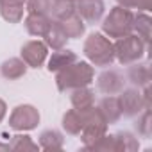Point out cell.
I'll use <instances>...</instances> for the list:
<instances>
[{
  "label": "cell",
  "instance_id": "obj_1",
  "mask_svg": "<svg viewBox=\"0 0 152 152\" xmlns=\"http://www.w3.org/2000/svg\"><path fill=\"white\" fill-rule=\"evenodd\" d=\"M95 79V70L90 63L86 61H75L68 66H64L63 70L56 72V86L61 93L64 91H72L75 88H83V86H90Z\"/></svg>",
  "mask_w": 152,
  "mask_h": 152
},
{
  "label": "cell",
  "instance_id": "obj_2",
  "mask_svg": "<svg viewBox=\"0 0 152 152\" xmlns=\"http://www.w3.org/2000/svg\"><path fill=\"white\" fill-rule=\"evenodd\" d=\"M83 54L86 56V59L93 66L106 68V66H111L115 63L113 41L102 32H93L86 38V41L83 45Z\"/></svg>",
  "mask_w": 152,
  "mask_h": 152
},
{
  "label": "cell",
  "instance_id": "obj_3",
  "mask_svg": "<svg viewBox=\"0 0 152 152\" xmlns=\"http://www.w3.org/2000/svg\"><path fill=\"white\" fill-rule=\"evenodd\" d=\"M102 22V34L107 38H124L127 34H132V22H134V13L127 7L115 6L109 9V13L100 20Z\"/></svg>",
  "mask_w": 152,
  "mask_h": 152
},
{
  "label": "cell",
  "instance_id": "obj_4",
  "mask_svg": "<svg viewBox=\"0 0 152 152\" xmlns=\"http://www.w3.org/2000/svg\"><path fill=\"white\" fill-rule=\"evenodd\" d=\"M83 113H84V127L79 136H81L83 147L86 150H93L95 145L106 136L109 124L106 122V118L102 116V113L99 111L97 106H93L91 109L83 111Z\"/></svg>",
  "mask_w": 152,
  "mask_h": 152
},
{
  "label": "cell",
  "instance_id": "obj_5",
  "mask_svg": "<svg viewBox=\"0 0 152 152\" xmlns=\"http://www.w3.org/2000/svg\"><path fill=\"white\" fill-rule=\"evenodd\" d=\"M113 48H115V59L120 64L129 66V64L143 59L148 45H145L136 34H127L124 38H118L113 43Z\"/></svg>",
  "mask_w": 152,
  "mask_h": 152
},
{
  "label": "cell",
  "instance_id": "obj_6",
  "mask_svg": "<svg viewBox=\"0 0 152 152\" xmlns=\"http://www.w3.org/2000/svg\"><path fill=\"white\" fill-rule=\"evenodd\" d=\"M41 116L39 111L31 104H20L9 115V127L18 132H29L38 127Z\"/></svg>",
  "mask_w": 152,
  "mask_h": 152
},
{
  "label": "cell",
  "instance_id": "obj_7",
  "mask_svg": "<svg viewBox=\"0 0 152 152\" xmlns=\"http://www.w3.org/2000/svg\"><path fill=\"white\" fill-rule=\"evenodd\" d=\"M118 102H120V109H122V116L127 118H134L136 115H140L145 107L143 102V95L140 91V88H124L118 95Z\"/></svg>",
  "mask_w": 152,
  "mask_h": 152
},
{
  "label": "cell",
  "instance_id": "obj_8",
  "mask_svg": "<svg viewBox=\"0 0 152 152\" xmlns=\"http://www.w3.org/2000/svg\"><path fill=\"white\" fill-rule=\"evenodd\" d=\"M20 57L25 61V64H27L29 68H41V66L47 63L48 47L45 45V41L31 39V41H27V43L22 45Z\"/></svg>",
  "mask_w": 152,
  "mask_h": 152
},
{
  "label": "cell",
  "instance_id": "obj_9",
  "mask_svg": "<svg viewBox=\"0 0 152 152\" xmlns=\"http://www.w3.org/2000/svg\"><path fill=\"white\" fill-rule=\"evenodd\" d=\"M97 88L104 95H118L125 88V77L118 70H104L97 77Z\"/></svg>",
  "mask_w": 152,
  "mask_h": 152
},
{
  "label": "cell",
  "instance_id": "obj_10",
  "mask_svg": "<svg viewBox=\"0 0 152 152\" xmlns=\"http://www.w3.org/2000/svg\"><path fill=\"white\" fill-rule=\"evenodd\" d=\"M77 15L88 23H99L106 15L104 0H77L75 2Z\"/></svg>",
  "mask_w": 152,
  "mask_h": 152
},
{
  "label": "cell",
  "instance_id": "obj_11",
  "mask_svg": "<svg viewBox=\"0 0 152 152\" xmlns=\"http://www.w3.org/2000/svg\"><path fill=\"white\" fill-rule=\"evenodd\" d=\"M27 0H0V16L7 23H20L25 15Z\"/></svg>",
  "mask_w": 152,
  "mask_h": 152
},
{
  "label": "cell",
  "instance_id": "obj_12",
  "mask_svg": "<svg viewBox=\"0 0 152 152\" xmlns=\"http://www.w3.org/2000/svg\"><path fill=\"white\" fill-rule=\"evenodd\" d=\"M43 41L52 50H59V48L66 47L68 36H66V32L63 31V27H61V23L57 20H50V25H48L47 32L43 34Z\"/></svg>",
  "mask_w": 152,
  "mask_h": 152
},
{
  "label": "cell",
  "instance_id": "obj_13",
  "mask_svg": "<svg viewBox=\"0 0 152 152\" xmlns=\"http://www.w3.org/2000/svg\"><path fill=\"white\" fill-rule=\"evenodd\" d=\"M77 59H79L77 54H75L73 50H70V48H66V47L64 48H59V50H54L52 56L47 57V70L56 73V72L63 70L64 66L75 63Z\"/></svg>",
  "mask_w": 152,
  "mask_h": 152
},
{
  "label": "cell",
  "instance_id": "obj_14",
  "mask_svg": "<svg viewBox=\"0 0 152 152\" xmlns=\"http://www.w3.org/2000/svg\"><path fill=\"white\" fill-rule=\"evenodd\" d=\"M127 81L132 83L136 88L148 86V83H150V66H148V63L136 61V63L129 64V68H127Z\"/></svg>",
  "mask_w": 152,
  "mask_h": 152
},
{
  "label": "cell",
  "instance_id": "obj_15",
  "mask_svg": "<svg viewBox=\"0 0 152 152\" xmlns=\"http://www.w3.org/2000/svg\"><path fill=\"white\" fill-rule=\"evenodd\" d=\"M70 102H72L73 109H77V111H88V109H91L95 106V91L90 90L88 86L75 88V90H72Z\"/></svg>",
  "mask_w": 152,
  "mask_h": 152
},
{
  "label": "cell",
  "instance_id": "obj_16",
  "mask_svg": "<svg viewBox=\"0 0 152 152\" xmlns=\"http://www.w3.org/2000/svg\"><path fill=\"white\" fill-rule=\"evenodd\" d=\"M27 68L29 66L25 64V61L22 57H9L0 64V73L7 81H16V79H22L27 73Z\"/></svg>",
  "mask_w": 152,
  "mask_h": 152
},
{
  "label": "cell",
  "instance_id": "obj_17",
  "mask_svg": "<svg viewBox=\"0 0 152 152\" xmlns=\"http://www.w3.org/2000/svg\"><path fill=\"white\" fill-rule=\"evenodd\" d=\"M99 111L102 113V116L106 118V122L111 125V124H116L120 118H122V109H120V102H118V97L116 95H106L100 102H99Z\"/></svg>",
  "mask_w": 152,
  "mask_h": 152
},
{
  "label": "cell",
  "instance_id": "obj_18",
  "mask_svg": "<svg viewBox=\"0 0 152 152\" xmlns=\"http://www.w3.org/2000/svg\"><path fill=\"white\" fill-rule=\"evenodd\" d=\"M50 16H45V15H36V13H27L25 20H23V25L27 29V32L34 38H43V34L47 32L48 25H50Z\"/></svg>",
  "mask_w": 152,
  "mask_h": 152
},
{
  "label": "cell",
  "instance_id": "obj_19",
  "mask_svg": "<svg viewBox=\"0 0 152 152\" xmlns=\"http://www.w3.org/2000/svg\"><path fill=\"white\" fill-rule=\"evenodd\" d=\"M63 129L66 134L70 136H79L83 127H84V113L77 111V109H68L63 115V122H61Z\"/></svg>",
  "mask_w": 152,
  "mask_h": 152
},
{
  "label": "cell",
  "instance_id": "obj_20",
  "mask_svg": "<svg viewBox=\"0 0 152 152\" xmlns=\"http://www.w3.org/2000/svg\"><path fill=\"white\" fill-rule=\"evenodd\" d=\"M59 23H61L63 31L66 32L68 39H77V38L84 36V32H86V22H84L77 13H73L72 16L61 20Z\"/></svg>",
  "mask_w": 152,
  "mask_h": 152
},
{
  "label": "cell",
  "instance_id": "obj_21",
  "mask_svg": "<svg viewBox=\"0 0 152 152\" xmlns=\"http://www.w3.org/2000/svg\"><path fill=\"white\" fill-rule=\"evenodd\" d=\"M38 145L43 150H61L64 147V136L57 129H47L39 134Z\"/></svg>",
  "mask_w": 152,
  "mask_h": 152
},
{
  "label": "cell",
  "instance_id": "obj_22",
  "mask_svg": "<svg viewBox=\"0 0 152 152\" xmlns=\"http://www.w3.org/2000/svg\"><path fill=\"white\" fill-rule=\"evenodd\" d=\"M132 32H136V36L145 45H150V16H148V13L138 11V15H134Z\"/></svg>",
  "mask_w": 152,
  "mask_h": 152
},
{
  "label": "cell",
  "instance_id": "obj_23",
  "mask_svg": "<svg viewBox=\"0 0 152 152\" xmlns=\"http://www.w3.org/2000/svg\"><path fill=\"white\" fill-rule=\"evenodd\" d=\"M73 13H77V11H75V2H72V0H54L50 18L61 22V20L72 16Z\"/></svg>",
  "mask_w": 152,
  "mask_h": 152
},
{
  "label": "cell",
  "instance_id": "obj_24",
  "mask_svg": "<svg viewBox=\"0 0 152 152\" xmlns=\"http://www.w3.org/2000/svg\"><path fill=\"white\" fill-rule=\"evenodd\" d=\"M136 116H138V120L134 124V129H136L138 136L150 138V134H152V115H150V109H143Z\"/></svg>",
  "mask_w": 152,
  "mask_h": 152
},
{
  "label": "cell",
  "instance_id": "obj_25",
  "mask_svg": "<svg viewBox=\"0 0 152 152\" xmlns=\"http://www.w3.org/2000/svg\"><path fill=\"white\" fill-rule=\"evenodd\" d=\"M52 6H54V0H27L25 2V13H36V15L50 16Z\"/></svg>",
  "mask_w": 152,
  "mask_h": 152
},
{
  "label": "cell",
  "instance_id": "obj_26",
  "mask_svg": "<svg viewBox=\"0 0 152 152\" xmlns=\"http://www.w3.org/2000/svg\"><path fill=\"white\" fill-rule=\"evenodd\" d=\"M116 136H118V143H120V152H134L140 148V140L134 134H131L127 131H120V132H116Z\"/></svg>",
  "mask_w": 152,
  "mask_h": 152
},
{
  "label": "cell",
  "instance_id": "obj_27",
  "mask_svg": "<svg viewBox=\"0 0 152 152\" xmlns=\"http://www.w3.org/2000/svg\"><path fill=\"white\" fill-rule=\"evenodd\" d=\"M9 147H11V150H38L39 148V145L34 143L32 138L27 136V134H16V136H13Z\"/></svg>",
  "mask_w": 152,
  "mask_h": 152
},
{
  "label": "cell",
  "instance_id": "obj_28",
  "mask_svg": "<svg viewBox=\"0 0 152 152\" xmlns=\"http://www.w3.org/2000/svg\"><path fill=\"white\" fill-rule=\"evenodd\" d=\"M136 9L141 13H148L150 11V0H136Z\"/></svg>",
  "mask_w": 152,
  "mask_h": 152
},
{
  "label": "cell",
  "instance_id": "obj_29",
  "mask_svg": "<svg viewBox=\"0 0 152 152\" xmlns=\"http://www.w3.org/2000/svg\"><path fill=\"white\" fill-rule=\"evenodd\" d=\"M116 4L122 6V7H127V9H134L136 7V0H116Z\"/></svg>",
  "mask_w": 152,
  "mask_h": 152
},
{
  "label": "cell",
  "instance_id": "obj_30",
  "mask_svg": "<svg viewBox=\"0 0 152 152\" xmlns=\"http://www.w3.org/2000/svg\"><path fill=\"white\" fill-rule=\"evenodd\" d=\"M6 115H7V104L0 99V124L4 122V118H6Z\"/></svg>",
  "mask_w": 152,
  "mask_h": 152
},
{
  "label": "cell",
  "instance_id": "obj_31",
  "mask_svg": "<svg viewBox=\"0 0 152 152\" xmlns=\"http://www.w3.org/2000/svg\"><path fill=\"white\" fill-rule=\"evenodd\" d=\"M0 150H11V147H9V143H2V141H0Z\"/></svg>",
  "mask_w": 152,
  "mask_h": 152
},
{
  "label": "cell",
  "instance_id": "obj_32",
  "mask_svg": "<svg viewBox=\"0 0 152 152\" xmlns=\"http://www.w3.org/2000/svg\"><path fill=\"white\" fill-rule=\"evenodd\" d=\"M72 2H77V0H72Z\"/></svg>",
  "mask_w": 152,
  "mask_h": 152
}]
</instances>
